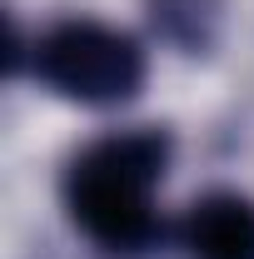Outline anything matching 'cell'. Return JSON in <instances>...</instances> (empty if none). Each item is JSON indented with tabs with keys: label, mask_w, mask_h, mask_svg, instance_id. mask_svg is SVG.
Masks as SVG:
<instances>
[{
	"label": "cell",
	"mask_w": 254,
	"mask_h": 259,
	"mask_svg": "<svg viewBox=\"0 0 254 259\" xmlns=\"http://www.w3.org/2000/svg\"><path fill=\"white\" fill-rule=\"evenodd\" d=\"M190 259H254V204L244 194H204L180 220Z\"/></svg>",
	"instance_id": "obj_3"
},
{
	"label": "cell",
	"mask_w": 254,
	"mask_h": 259,
	"mask_svg": "<svg viewBox=\"0 0 254 259\" xmlns=\"http://www.w3.org/2000/svg\"><path fill=\"white\" fill-rule=\"evenodd\" d=\"M150 5V20L155 30L180 45V50H209L215 45V30H220V5L224 0H145Z\"/></svg>",
	"instance_id": "obj_4"
},
{
	"label": "cell",
	"mask_w": 254,
	"mask_h": 259,
	"mask_svg": "<svg viewBox=\"0 0 254 259\" xmlns=\"http://www.w3.org/2000/svg\"><path fill=\"white\" fill-rule=\"evenodd\" d=\"M30 75L80 105H125L145 85V50L100 20H60L30 45Z\"/></svg>",
	"instance_id": "obj_2"
},
{
	"label": "cell",
	"mask_w": 254,
	"mask_h": 259,
	"mask_svg": "<svg viewBox=\"0 0 254 259\" xmlns=\"http://www.w3.org/2000/svg\"><path fill=\"white\" fill-rule=\"evenodd\" d=\"M170 164L164 130H125L85 145L60 180L75 229L105 254H145L159 239L155 185Z\"/></svg>",
	"instance_id": "obj_1"
}]
</instances>
